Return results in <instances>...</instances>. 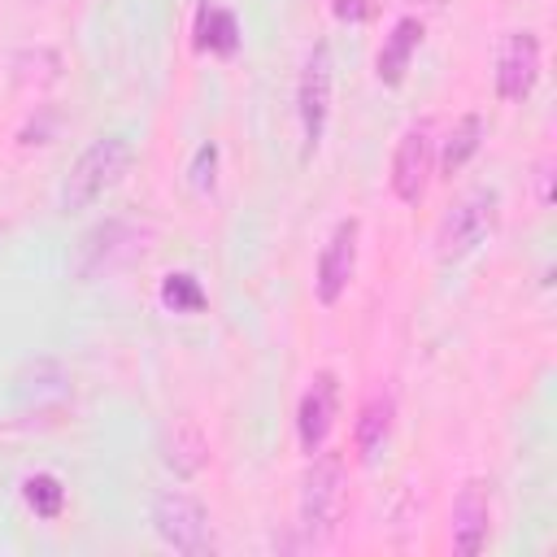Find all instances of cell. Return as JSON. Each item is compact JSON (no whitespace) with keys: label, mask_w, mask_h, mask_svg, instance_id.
Here are the masks:
<instances>
[{"label":"cell","mask_w":557,"mask_h":557,"mask_svg":"<svg viewBox=\"0 0 557 557\" xmlns=\"http://www.w3.org/2000/svg\"><path fill=\"white\" fill-rule=\"evenodd\" d=\"M339 518H344V457L318 448L300 479V527L309 540H326Z\"/></svg>","instance_id":"3957f363"},{"label":"cell","mask_w":557,"mask_h":557,"mask_svg":"<svg viewBox=\"0 0 557 557\" xmlns=\"http://www.w3.org/2000/svg\"><path fill=\"white\" fill-rule=\"evenodd\" d=\"M487 522H492V509H487V487L483 483H466L453 500V548L461 557H474L487 548Z\"/></svg>","instance_id":"30bf717a"},{"label":"cell","mask_w":557,"mask_h":557,"mask_svg":"<svg viewBox=\"0 0 557 557\" xmlns=\"http://www.w3.org/2000/svg\"><path fill=\"white\" fill-rule=\"evenodd\" d=\"M205 300H209V296H205V287H200L196 274L174 270V274L161 278V305H165V309H174V313H200Z\"/></svg>","instance_id":"e0dca14e"},{"label":"cell","mask_w":557,"mask_h":557,"mask_svg":"<svg viewBox=\"0 0 557 557\" xmlns=\"http://www.w3.org/2000/svg\"><path fill=\"white\" fill-rule=\"evenodd\" d=\"M392 435V396L387 392H374L361 409H357V422H352V444H357V457L370 466L383 444Z\"/></svg>","instance_id":"7c38bea8"},{"label":"cell","mask_w":557,"mask_h":557,"mask_svg":"<svg viewBox=\"0 0 557 557\" xmlns=\"http://www.w3.org/2000/svg\"><path fill=\"white\" fill-rule=\"evenodd\" d=\"M357 235H361V222L357 218H339L335 231H331V239L322 244L318 274H313L322 305H339V296L348 292L352 270H357Z\"/></svg>","instance_id":"ba28073f"},{"label":"cell","mask_w":557,"mask_h":557,"mask_svg":"<svg viewBox=\"0 0 557 557\" xmlns=\"http://www.w3.org/2000/svg\"><path fill=\"white\" fill-rule=\"evenodd\" d=\"M431 170H435V148H431V126L413 122L392 152V191L400 205H422L426 187H431Z\"/></svg>","instance_id":"8992f818"},{"label":"cell","mask_w":557,"mask_h":557,"mask_svg":"<svg viewBox=\"0 0 557 557\" xmlns=\"http://www.w3.org/2000/svg\"><path fill=\"white\" fill-rule=\"evenodd\" d=\"M374 9H379V0H331V13L339 17V22H370L374 17Z\"/></svg>","instance_id":"d6986e66"},{"label":"cell","mask_w":557,"mask_h":557,"mask_svg":"<svg viewBox=\"0 0 557 557\" xmlns=\"http://www.w3.org/2000/svg\"><path fill=\"white\" fill-rule=\"evenodd\" d=\"M213 170H218V144H200L191 157V187L209 191L213 187Z\"/></svg>","instance_id":"ac0fdd59"},{"label":"cell","mask_w":557,"mask_h":557,"mask_svg":"<svg viewBox=\"0 0 557 557\" xmlns=\"http://www.w3.org/2000/svg\"><path fill=\"white\" fill-rule=\"evenodd\" d=\"M535 183H540V205H548L553 200V187H548L553 183V161H540L535 165Z\"/></svg>","instance_id":"ffe728a7"},{"label":"cell","mask_w":557,"mask_h":557,"mask_svg":"<svg viewBox=\"0 0 557 557\" xmlns=\"http://www.w3.org/2000/svg\"><path fill=\"white\" fill-rule=\"evenodd\" d=\"M22 500H26V509H30L35 518L52 522V518H61V509H65V483H61L57 474H48V470L26 474V479H22Z\"/></svg>","instance_id":"2e32d148"},{"label":"cell","mask_w":557,"mask_h":557,"mask_svg":"<svg viewBox=\"0 0 557 557\" xmlns=\"http://www.w3.org/2000/svg\"><path fill=\"white\" fill-rule=\"evenodd\" d=\"M126 165H131V144H126L122 135H100V139H91V144L78 152V161L70 165L65 183H61V209H65V213H78V209L96 205L109 187H117V178L126 174Z\"/></svg>","instance_id":"6da1fadb"},{"label":"cell","mask_w":557,"mask_h":557,"mask_svg":"<svg viewBox=\"0 0 557 557\" xmlns=\"http://www.w3.org/2000/svg\"><path fill=\"white\" fill-rule=\"evenodd\" d=\"M483 139H487V126H483V117H479V113H466V117H457V126L448 131V139H444V152H440V174H444V178L461 174V170L470 165V157L483 148Z\"/></svg>","instance_id":"9a60e30c"},{"label":"cell","mask_w":557,"mask_h":557,"mask_svg":"<svg viewBox=\"0 0 557 557\" xmlns=\"http://www.w3.org/2000/svg\"><path fill=\"white\" fill-rule=\"evenodd\" d=\"M540 83V39L531 30H509L496 57V96L505 104H522Z\"/></svg>","instance_id":"52a82bcc"},{"label":"cell","mask_w":557,"mask_h":557,"mask_svg":"<svg viewBox=\"0 0 557 557\" xmlns=\"http://www.w3.org/2000/svg\"><path fill=\"white\" fill-rule=\"evenodd\" d=\"M418 44H422V22H418V17H400V22L392 26V35L383 39L379 57H374V74H379L383 87H400V83H405Z\"/></svg>","instance_id":"8fae6325"},{"label":"cell","mask_w":557,"mask_h":557,"mask_svg":"<svg viewBox=\"0 0 557 557\" xmlns=\"http://www.w3.org/2000/svg\"><path fill=\"white\" fill-rule=\"evenodd\" d=\"M331 96H335V61H331V44H313V52L300 65V83H296V113H300V157L309 161L326 135V117H331Z\"/></svg>","instance_id":"277c9868"},{"label":"cell","mask_w":557,"mask_h":557,"mask_svg":"<svg viewBox=\"0 0 557 557\" xmlns=\"http://www.w3.org/2000/svg\"><path fill=\"white\" fill-rule=\"evenodd\" d=\"M196 48L200 52H218V57H231L239 48V22L231 9H218V4H200L196 9Z\"/></svg>","instance_id":"5bb4252c"},{"label":"cell","mask_w":557,"mask_h":557,"mask_svg":"<svg viewBox=\"0 0 557 557\" xmlns=\"http://www.w3.org/2000/svg\"><path fill=\"white\" fill-rule=\"evenodd\" d=\"M496 222H500V196L492 187L466 191L435 226V257L448 265V261H461V257L479 252L496 235Z\"/></svg>","instance_id":"7a4b0ae2"},{"label":"cell","mask_w":557,"mask_h":557,"mask_svg":"<svg viewBox=\"0 0 557 557\" xmlns=\"http://www.w3.org/2000/svg\"><path fill=\"white\" fill-rule=\"evenodd\" d=\"M335 409H339V379L331 370H318L313 383L305 387L300 405H296V440L309 457L326 444V435L335 426Z\"/></svg>","instance_id":"9c48e42d"},{"label":"cell","mask_w":557,"mask_h":557,"mask_svg":"<svg viewBox=\"0 0 557 557\" xmlns=\"http://www.w3.org/2000/svg\"><path fill=\"white\" fill-rule=\"evenodd\" d=\"M152 527L161 535V544H170L174 553H209L213 548V535H209V513L196 496L187 492H161L152 500Z\"/></svg>","instance_id":"5b68a950"},{"label":"cell","mask_w":557,"mask_h":557,"mask_svg":"<svg viewBox=\"0 0 557 557\" xmlns=\"http://www.w3.org/2000/svg\"><path fill=\"white\" fill-rule=\"evenodd\" d=\"M161 457H165V466H170L178 479H191V474H200L205 461H209V440L200 435L196 422H174V426L165 431V440H161Z\"/></svg>","instance_id":"4fadbf2b"}]
</instances>
